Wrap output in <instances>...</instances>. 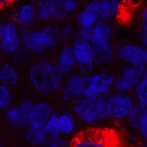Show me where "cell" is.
<instances>
[{
  "label": "cell",
  "mask_w": 147,
  "mask_h": 147,
  "mask_svg": "<svg viewBox=\"0 0 147 147\" xmlns=\"http://www.w3.org/2000/svg\"><path fill=\"white\" fill-rule=\"evenodd\" d=\"M71 46H72L74 56L76 58V62L80 73L86 76L92 74L95 64H94L93 51H92L90 40L84 39L76 34Z\"/></svg>",
  "instance_id": "cell-3"
},
{
  "label": "cell",
  "mask_w": 147,
  "mask_h": 147,
  "mask_svg": "<svg viewBox=\"0 0 147 147\" xmlns=\"http://www.w3.org/2000/svg\"><path fill=\"white\" fill-rule=\"evenodd\" d=\"M69 147H121L117 132L109 129H88L77 134Z\"/></svg>",
  "instance_id": "cell-2"
},
{
  "label": "cell",
  "mask_w": 147,
  "mask_h": 147,
  "mask_svg": "<svg viewBox=\"0 0 147 147\" xmlns=\"http://www.w3.org/2000/svg\"><path fill=\"white\" fill-rule=\"evenodd\" d=\"M138 137H139V134H137L136 130H134V131H132L131 134H129V139L131 143H136V142L138 140Z\"/></svg>",
  "instance_id": "cell-36"
},
{
  "label": "cell",
  "mask_w": 147,
  "mask_h": 147,
  "mask_svg": "<svg viewBox=\"0 0 147 147\" xmlns=\"http://www.w3.org/2000/svg\"><path fill=\"white\" fill-rule=\"evenodd\" d=\"M78 9L77 0H55V12L52 21L60 22Z\"/></svg>",
  "instance_id": "cell-19"
},
{
  "label": "cell",
  "mask_w": 147,
  "mask_h": 147,
  "mask_svg": "<svg viewBox=\"0 0 147 147\" xmlns=\"http://www.w3.org/2000/svg\"><path fill=\"white\" fill-rule=\"evenodd\" d=\"M44 129L48 134L49 138L61 136L60 127H59V114L53 112L44 125Z\"/></svg>",
  "instance_id": "cell-28"
},
{
  "label": "cell",
  "mask_w": 147,
  "mask_h": 147,
  "mask_svg": "<svg viewBox=\"0 0 147 147\" xmlns=\"http://www.w3.org/2000/svg\"><path fill=\"white\" fill-rule=\"evenodd\" d=\"M20 36L23 48L26 49L30 54L38 55L46 50L45 46L42 42L40 30L23 28L22 30H20Z\"/></svg>",
  "instance_id": "cell-13"
},
{
  "label": "cell",
  "mask_w": 147,
  "mask_h": 147,
  "mask_svg": "<svg viewBox=\"0 0 147 147\" xmlns=\"http://www.w3.org/2000/svg\"><path fill=\"white\" fill-rule=\"evenodd\" d=\"M114 82H115V78L111 74H90L88 76V85L82 96L92 100L100 95H107L114 87Z\"/></svg>",
  "instance_id": "cell-6"
},
{
  "label": "cell",
  "mask_w": 147,
  "mask_h": 147,
  "mask_svg": "<svg viewBox=\"0 0 147 147\" xmlns=\"http://www.w3.org/2000/svg\"><path fill=\"white\" fill-rule=\"evenodd\" d=\"M20 82V74L10 63H4L0 68V82L8 87L17 85Z\"/></svg>",
  "instance_id": "cell-22"
},
{
  "label": "cell",
  "mask_w": 147,
  "mask_h": 147,
  "mask_svg": "<svg viewBox=\"0 0 147 147\" xmlns=\"http://www.w3.org/2000/svg\"><path fill=\"white\" fill-rule=\"evenodd\" d=\"M13 103V95L10 87L0 82V112L6 111L10 108Z\"/></svg>",
  "instance_id": "cell-29"
},
{
  "label": "cell",
  "mask_w": 147,
  "mask_h": 147,
  "mask_svg": "<svg viewBox=\"0 0 147 147\" xmlns=\"http://www.w3.org/2000/svg\"><path fill=\"white\" fill-rule=\"evenodd\" d=\"M28 79L34 90L43 96L55 93L64 84V76L55 64L47 60H39L32 64L28 69Z\"/></svg>",
  "instance_id": "cell-1"
},
{
  "label": "cell",
  "mask_w": 147,
  "mask_h": 147,
  "mask_svg": "<svg viewBox=\"0 0 147 147\" xmlns=\"http://www.w3.org/2000/svg\"><path fill=\"white\" fill-rule=\"evenodd\" d=\"M19 26L15 22L0 24V50L6 54H15L22 49Z\"/></svg>",
  "instance_id": "cell-5"
},
{
  "label": "cell",
  "mask_w": 147,
  "mask_h": 147,
  "mask_svg": "<svg viewBox=\"0 0 147 147\" xmlns=\"http://www.w3.org/2000/svg\"><path fill=\"white\" fill-rule=\"evenodd\" d=\"M141 41H142V46L145 49H147V30H142Z\"/></svg>",
  "instance_id": "cell-37"
},
{
  "label": "cell",
  "mask_w": 147,
  "mask_h": 147,
  "mask_svg": "<svg viewBox=\"0 0 147 147\" xmlns=\"http://www.w3.org/2000/svg\"><path fill=\"white\" fill-rule=\"evenodd\" d=\"M28 57H30V53L24 48L20 49L18 52H16L15 54H13L14 62H15V64L20 65V66H23L28 63Z\"/></svg>",
  "instance_id": "cell-33"
},
{
  "label": "cell",
  "mask_w": 147,
  "mask_h": 147,
  "mask_svg": "<svg viewBox=\"0 0 147 147\" xmlns=\"http://www.w3.org/2000/svg\"><path fill=\"white\" fill-rule=\"evenodd\" d=\"M34 4L37 9V20L40 22L52 20L55 12V0H35Z\"/></svg>",
  "instance_id": "cell-23"
},
{
  "label": "cell",
  "mask_w": 147,
  "mask_h": 147,
  "mask_svg": "<svg viewBox=\"0 0 147 147\" xmlns=\"http://www.w3.org/2000/svg\"><path fill=\"white\" fill-rule=\"evenodd\" d=\"M59 127H60L61 136L65 137L73 136L77 127L73 114L67 112L59 114Z\"/></svg>",
  "instance_id": "cell-26"
},
{
  "label": "cell",
  "mask_w": 147,
  "mask_h": 147,
  "mask_svg": "<svg viewBox=\"0 0 147 147\" xmlns=\"http://www.w3.org/2000/svg\"><path fill=\"white\" fill-rule=\"evenodd\" d=\"M42 42L46 49L53 48L61 41L60 28L54 25H47L40 30Z\"/></svg>",
  "instance_id": "cell-20"
},
{
  "label": "cell",
  "mask_w": 147,
  "mask_h": 147,
  "mask_svg": "<svg viewBox=\"0 0 147 147\" xmlns=\"http://www.w3.org/2000/svg\"><path fill=\"white\" fill-rule=\"evenodd\" d=\"M107 95H100L95 99H90L86 108L79 116L80 120L84 124H95L107 119V110H106V100Z\"/></svg>",
  "instance_id": "cell-9"
},
{
  "label": "cell",
  "mask_w": 147,
  "mask_h": 147,
  "mask_svg": "<svg viewBox=\"0 0 147 147\" xmlns=\"http://www.w3.org/2000/svg\"><path fill=\"white\" fill-rule=\"evenodd\" d=\"M60 36L61 41H70L75 38V28L72 24H66L64 27L60 30Z\"/></svg>",
  "instance_id": "cell-31"
},
{
  "label": "cell",
  "mask_w": 147,
  "mask_h": 147,
  "mask_svg": "<svg viewBox=\"0 0 147 147\" xmlns=\"http://www.w3.org/2000/svg\"><path fill=\"white\" fill-rule=\"evenodd\" d=\"M143 147H147V139H146V141H145V144H144V146Z\"/></svg>",
  "instance_id": "cell-39"
},
{
  "label": "cell",
  "mask_w": 147,
  "mask_h": 147,
  "mask_svg": "<svg viewBox=\"0 0 147 147\" xmlns=\"http://www.w3.org/2000/svg\"><path fill=\"white\" fill-rule=\"evenodd\" d=\"M138 131H139V136L141 137H143V138L147 139V115H146L145 119L143 120V122H142V125Z\"/></svg>",
  "instance_id": "cell-35"
},
{
  "label": "cell",
  "mask_w": 147,
  "mask_h": 147,
  "mask_svg": "<svg viewBox=\"0 0 147 147\" xmlns=\"http://www.w3.org/2000/svg\"><path fill=\"white\" fill-rule=\"evenodd\" d=\"M69 144H70V140H67L65 136H60L49 138L45 146L43 147H69Z\"/></svg>",
  "instance_id": "cell-32"
},
{
  "label": "cell",
  "mask_w": 147,
  "mask_h": 147,
  "mask_svg": "<svg viewBox=\"0 0 147 147\" xmlns=\"http://www.w3.org/2000/svg\"><path fill=\"white\" fill-rule=\"evenodd\" d=\"M98 21L99 20L96 16L86 8L80 11L76 17V23L80 27V30H92V28Z\"/></svg>",
  "instance_id": "cell-25"
},
{
  "label": "cell",
  "mask_w": 147,
  "mask_h": 147,
  "mask_svg": "<svg viewBox=\"0 0 147 147\" xmlns=\"http://www.w3.org/2000/svg\"><path fill=\"white\" fill-rule=\"evenodd\" d=\"M145 66H129L121 74L120 78L115 80L114 87L116 93L127 94L129 91L134 89L142 79L144 72L146 70Z\"/></svg>",
  "instance_id": "cell-8"
},
{
  "label": "cell",
  "mask_w": 147,
  "mask_h": 147,
  "mask_svg": "<svg viewBox=\"0 0 147 147\" xmlns=\"http://www.w3.org/2000/svg\"><path fill=\"white\" fill-rule=\"evenodd\" d=\"M134 93H136L137 102L147 107V69L142 76L140 82L134 87Z\"/></svg>",
  "instance_id": "cell-27"
},
{
  "label": "cell",
  "mask_w": 147,
  "mask_h": 147,
  "mask_svg": "<svg viewBox=\"0 0 147 147\" xmlns=\"http://www.w3.org/2000/svg\"><path fill=\"white\" fill-rule=\"evenodd\" d=\"M147 115V107L144 105H142L141 103H134V105L132 106L131 110L127 116V122L134 130H139L140 129L142 122L145 119Z\"/></svg>",
  "instance_id": "cell-21"
},
{
  "label": "cell",
  "mask_w": 147,
  "mask_h": 147,
  "mask_svg": "<svg viewBox=\"0 0 147 147\" xmlns=\"http://www.w3.org/2000/svg\"><path fill=\"white\" fill-rule=\"evenodd\" d=\"M14 0H0V10L8 7Z\"/></svg>",
  "instance_id": "cell-38"
},
{
  "label": "cell",
  "mask_w": 147,
  "mask_h": 147,
  "mask_svg": "<svg viewBox=\"0 0 147 147\" xmlns=\"http://www.w3.org/2000/svg\"><path fill=\"white\" fill-rule=\"evenodd\" d=\"M0 147H5V146H4V145H3V144H2V143H0Z\"/></svg>",
  "instance_id": "cell-40"
},
{
  "label": "cell",
  "mask_w": 147,
  "mask_h": 147,
  "mask_svg": "<svg viewBox=\"0 0 147 147\" xmlns=\"http://www.w3.org/2000/svg\"><path fill=\"white\" fill-rule=\"evenodd\" d=\"M118 57L129 66H147V49L141 45L124 44L118 50Z\"/></svg>",
  "instance_id": "cell-12"
},
{
  "label": "cell",
  "mask_w": 147,
  "mask_h": 147,
  "mask_svg": "<svg viewBox=\"0 0 147 147\" xmlns=\"http://www.w3.org/2000/svg\"><path fill=\"white\" fill-rule=\"evenodd\" d=\"M141 27L142 30H147V5L141 12Z\"/></svg>",
  "instance_id": "cell-34"
},
{
  "label": "cell",
  "mask_w": 147,
  "mask_h": 147,
  "mask_svg": "<svg viewBox=\"0 0 147 147\" xmlns=\"http://www.w3.org/2000/svg\"><path fill=\"white\" fill-rule=\"evenodd\" d=\"M88 85V76L84 74H75L69 77L62 86V100L72 102L74 99L84 95Z\"/></svg>",
  "instance_id": "cell-10"
},
{
  "label": "cell",
  "mask_w": 147,
  "mask_h": 147,
  "mask_svg": "<svg viewBox=\"0 0 147 147\" xmlns=\"http://www.w3.org/2000/svg\"><path fill=\"white\" fill-rule=\"evenodd\" d=\"M95 65H105L110 63L114 58V50L109 41H98L90 39Z\"/></svg>",
  "instance_id": "cell-16"
},
{
  "label": "cell",
  "mask_w": 147,
  "mask_h": 147,
  "mask_svg": "<svg viewBox=\"0 0 147 147\" xmlns=\"http://www.w3.org/2000/svg\"><path fill=\"white\" fill-rule=\"evenodd\" d=\"M113 28L108 22L105 21H98L95 26L92 28V40H98V41H109L112 38Z\"/></svg>",
  "instance_id": "cell-24"
},
{
  "label": "cell",
  "mask_w": 147,
  "mask_h": 147,
  "mask_svg": "<svg viewBox=\"0 0 147 147\" xmlns=\"http://www.w3.org/2000/svg\"><path fill=\"white\" fill-rule=\"evenodd\" d=\"M85 8L91 11L99 21H107L119 15L122 3L120 0H91Z\"/></svg>",
  "instance_id": "cell-11"
},
{
  "label": "cell",
  "mask_w": 147,
  "mask_h": 147,
  "mask_svg": "<svg viewBox=\"0 0 147 147\" xmlns=\"http://www.w3.org/2000/svg\"><path fill=\"white\" fill-rule=\"evenodd\" d=\"M25 138L30 145L34 147H43L49 140V136L44 127H28L26 129Z\"/></svg>",
  "instance_id": "cell-18"
},
{
  "label": "cell",
  "mask_w": 147,
  "mask_h": 147,
  "mask_svg": "<svg viewBox=\"0 0 147 147\" xmlns=\"http://www.w3.org/2000/svg\"><path fill=\"white\" fill-rule=\"evenodd\" d=\"M57 69L63 76L69 75L72 73L74 68L77 65L76 58L74 56L73 49L71 45H65L61 49L60 53L57 57V61L55 63Z\"/></svg>",
  "instance_id": "cell-17"
},
{
  "label": "cell",
  "mask_w": 147,
  "mask_h": 147,
  "mask_svg": "<svg viewBox=\"0 0 147 147\" xmlns=\"http://www.w3.org/2000/svg\"><path fill=\"white\" fill-rule=\"evenodd\" d=\"M34 103L30 99H26L22 101L20 105L18 106H11L5 112V120L10 127L17 129H27L30 125L28 118L30 114L34 108Z\"/></svg>",
  "instance_id": "cell-7"
},
{
  "label": "cell",
  "mask_w": 147,
  "mask_h": 147,
  "mask_svg": "<svg viewBox=\"0 0 147 147\" xmlns=\"http://www.w3.org/2000/svg\"><path fill=\"white\" fill-rule=\"evenodd\" d=\"M90 99L85 98V97L82 96L79 97V98H76L72 101V110H73V114H75L76 116H79L84 112V110L86 108L87 104Z\"/></svg>",
  "instance_id": "cell-30"
},
{
  "label": "cell",
  "mask_w": 147,
  "mask_h": 147,
  "mask_svg": "<svg viewBox=\"0 0 147 147\" xmlns=\"http://www.w3.org/2000/svg\"><path fill=\"white\" fill-rule=\"evenodd\" d=\"M52 114H53V110L49 103L45 101L34 103L28 118V123H30L28 127H44Z\"/></svg>",
  "instance_id": "cell-14"
},
{
  "label": "cell",
  "mask_w": 147,
  "mask_h": 147,
  "mask_svg": "<svg viewBox=\"0 0 147 147\" xmlns=\"http://www.w3.org/2000/svg\"><path fill=\"white\" fill-rule=\"evenodd\" d=\"M134 100L129 94L114 93L107 96L106 100V110L108 118L116 121L125 120L127 118L134 105Z\"/></svg>",
  "instance_id": "cell-4"
},
{
  "label": "cell",
  "mask_w": 147,
  "mask_h": 147,
  "mask_svg": "<svg viewBox=\"0 0 147 147\" xmlns=\"http://www.w3.org/2000/svg\"><path fill=\"white\" fill-rule=\"evenodd\" d=\"M37 20V9L34 3L28 2L23 4L16 12L14 22L24 28H28L34 25Z\"/></svg>",
  "instance_id": "cell-15"
}]
</instances>
